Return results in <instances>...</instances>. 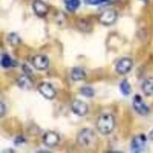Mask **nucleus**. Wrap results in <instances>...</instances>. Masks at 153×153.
<instances>
[{
    "label": "nucleus",
    "instance_id": "nucleus-1",
    "mask_svg": "<svg viewBox=\"0 0 153 153\" xmlns=\"http://www.w3.org/2000/svg\"><path fill=\"white\" fill-rule=\"evenodd\" d=\"M97 128L99 133L109 135L114 131L115 128V118L111 114H103L98 116L97 121Z\"/></svg>",
    "mask_w": 153,
    "mask_h": 153
},
{
    "label": "nucleus",
    "instance_id": "nucleus-2",
    "mask_svg": "<svg viewBox=\"0 0 153 153\" xmlns=\"http://www.w3.org/2000/svg\"><path fill=\"white\" fill-rule=\"evenodd\" d=\"M96 139V135L93 129L91 128H83L79 132L76 136V142L79 146L82 148H88L90 146Z\"/></svg>",
    "mask_w": 153,
    "mask_h": 153
},
{
    "label": "nucleus",
    "instance_id": "nucleus-3",
    "mask_svg": "<svg viewBox=\"0 0 153 153\" xmlns=\"http://www.w3.org/2000/svg\"><path fill=\"white\" fill-rule=\"evenodd\" d=\"M116 19H117V13H116V10L113 9H107L103 10L102 13L99 14V17H98L99 23L104 26L114 25Z\"/></svg>",
    "mask_w": 153,
    "mask_h": 153
},
{
    "label": "nucleus",
    "instance_id": "nucleus-4",
    "mask_svg": "<svg viewBox=\"0 0 153 153\" xmlns=\"http://www.w3.org/2000/svg\"><path fill=\"white\" fill-rule=\"evenodd\" d=\"M31 63L33 67L38 71H45L49 66V59L48 58V56L43 54L35 55L32 58Z\"/></svg>",
    "mask_w": 153,
    "mask_h": 153
},
{
    "label": "nucleus",
    "instance_id": "nucleus-5",
    "mask_svg": "<svg viewBox=\"0 0 153 153\" xmlns=\"http://www.w3.org/2000/svg\"><path fill=\"white\" fill-rule=\"evenodd\" d=\"M133 66V62L129 58H122L117 62L115 65V71L120 75L128 74Z\"/></svg>",
    "mask_w": 153,
    "mask_h": 153
},
{
    "label": "nucleus",
    "instance_id": "nucleus-6",
    "mask_svg": "<svg viewBox=\"0 0 153 153\" xmlns=\"http://www.w3.org/2000/svg\"><path fill=\"white\" fill-rule=\"evenodd\" d=\"M38 91L46 99H53L57 95L55 88L48 82H41L38 85Z\"/></svg>",
    "mask_w": 153,
    "mask_h": 153
},
{
    "label": "nucleus",
    "instance_id": "nucleus-7",
    "mask_svg": "<svg viewBox=\"0 0 153 153\" xmlns=\"http://www.w3.org/2000/svg\"><path fill=\"white\" fill-rule=\"evenodd\" d=\"M133 109L136 113L142 116H146L149 114V108L143 101V98L140 95H135L133 98Z\"/></svg>",
    "mask_w": 153,
    "mask_h": 153
},
{
    "label": "nucleus",
    "instance_id": "nucleus-8",
    "mask_svg": "<svg viewBox=\"0 0 153 153\" xmlns=\"http://www.w3.org/2000/svg\"><path fill=\"white\" fill-rule=\"evenodd\" d=\"M146 141H148V138L145 134H138L136 136H134L131 140V149L132 152H141L146 146Z\"/></svg>",
    "mask_w": 153,
    "mask_h": 153
},
{
    "label": "nucleus",
    "instance_id": "nucleus-9",
    "mask_svg": "<svg viewBox=\"0 0 153 153\" xmlns=\"http://www.w3.org/2000/svg\"><path fill=\"white\" fill-rule=\"evenodd\" d=\"M60 142V135L55 131H46L43 136V143L48 148H54Z\"/></svg>",
    "mask_w": 153,
    "mask_h": 153
},
{
    "label": "nucleus",
    "instance_id": "nucleus-10",
    "mask_svg": "<svg viewBox=\"0 0 153 153\" xmlns=\"http://www.w3.org/2000/svg\"><path fill=\"white\" fill-rule=\"evenodd\" d=\"M71 110L78 116H84L88 113V106L79 99H74L71 103Z\"/></svg>",
    "mask_w": 153,
    "mask_h": 153
},
{
    "label": "nucleus",
    "instance_id": "nucleus-11",
    "mask_svg": "<svg viewBox=\"0 0 153 153\" xmlns=\"http://www.w3.org/2000/svg\"><path fill=\"white\" fill-rule=\"evenodd\" d=\"M32 9L34 10L35 14L38 17H45L46 14L48 13L49 8L45 2L42 0H35L32 3Z\"/></svg>",
    "mask_w": 153,
    "mask_h": 153
},
{
    "label": "nucleus",
    "instance_id": "nucleus-12",
    "mask_svg": "<svg viewBox=\"0 0 153 153\" xmlns=\"http://www.w3.org/2000/svg\"><path fill=\"white\" fill-rule=\"evenodd\" d=\"M142 91L145 94V96L150 97L153 95V78H148L144 80L142 83Z\"/></svg>",
    "mask_w": 153,
    "mask_h": 153
},
{
    "label": "nucleus",
    "instance_id": "nucleus-13",
    "mask_svg": "<svg viewBox=\"0 0 153 153\" xmlns=\"http://www.w3.org/2000/svg\"><path fill=\"white\" fill-rule=\"evenodd\" d=\"M86 78V72L81 67H74L71 71V79L74 81H79Z\"/></svg>",
    "mask_w": 153,
    "mask_h": 153
},
{
    "label": "nucleus",
    "instance_id": "nucleus-14",
    "mask_svg": "<svg viewBox=\"0 0 153 153\" xmlns=\"http://www.w3.org/2000/svg\"><path fill=\"white\" fill-rule=\"evenodd\" d=\"M17 85L22 89H29L32 85V79L24 74L17 79Z\"/></svg>",
    "mask_w": 153,
    "mask_h": 153
},
{
    "label": "nucleus",
    "instance_id": "nucleus-15",
    "mask_svg": "<svg viewBox=\"0 0 153 153\" xmlns=\"http://www.w3.org/2000/svg\"><path fill=\"white\" fill-rule=\"evenodd\" d=\"M1 65L4 68H10L16 66V62L9 54H2L1 56Z\"/></svg>",
    "mask_w": 153,
    "mask_h": 153
},
{
    "label": "nucleus",
    "instance_id": "nucleus-16",
    "mask_svg": "<svg viewBox=\"0 0 153 153\" xmlns=\"http://www.w3.org/2000/svg\"><path fill=\"white\" fill-rule=\"evenodd\" d=\"M65 8L70 13H73L80 6V0H63Z\"/></svg>",
    "mask_w": 153,
    "mask_h": 153
},
{
    "label": "nucleus",
    "instance_id": "nucleus-17",
    "mask_svg": "<svg viewBox=\"0 0 153 153\" xmlns=\"http://www.w3.org/2000/svg\"><path fill=\"white\" fill-rule=\"evenodd\" d=\"M119 88H120L121 93L123 94V96L128 97V96L131 95V84H129V82L128 81V79H123L120 82Z\"/></svg>",
    "mask_w": 153,
    "mask_h": 153
},
{
    "label": "nucleus",
    "instance_id": "nucleus-18",
    "mask_svg": "<svg viewBox=\"0 0 153 153\" xmlns=\"http://www.w3.org/2000/svg\"><path fill=\"white\" fill-rule=\"evenodd\" d=\"M76 27H78L79 29H80L81 31H85V32L91 31V29H92V25L90 24V22L85 19H79L76 22Z\"/></svg>",
    "mask_w": 153,
    "mask_h": 153
},
{
    "label": "nucleus",
    "instance_id": "nucleus-19",
    "mask_svg": "<svg viewBox=\"0 0 153 153\" xmlns=\"http://www.w3.org/2000/svg\"><path fill=\"white\" fill-rule=\"evenodd\" d=\"M7 41H8V43L10 45H13V46H16V45H18L20 43H21V39L20 37L17 35L16 33H10L8 35V37H7Z\"/></svg>",
    "mask_w": 153,
    "mask_h": 153
},
{
    "label": "nucleus",
    "instance_id": "nucleus-20",
    "mask_svg": "<svg viewBox=\"0 0 153 153\" xmlns=\"http://www.w3.org/2000/svg\"><path fill=\"white\" fill-rule=\"evenodd\" d=\"M79 93L83 97H93L94 96H95V90H94L92 87H89V86L81 87L80 90H79Z\"/></svg>",
    "mask_w": 153,
    "mask_h": 153
},
{
    "label": "nucleus",
    "instance_id": "nucleus-21",
    "mask_svg": "<svg viewBox=\"0 0 153 153\" xmlns=\"http://www.w3.org/2000/svg\"><path fill=\"white\" fill-rule=\"evenodd\" d=\"M22 69H23V72H24L25 75H27V76H29L30 79H33V73L31 71V69L29 68V66H27V64H23Z\"/></svg>",
    "mask_w": 153,
    "mask_h": 153
},
{
    "label": "nucleus",
    "instance_id": "nucleus-22",
    "mask_svg": "<svg viewBox=\"0 0 153 153\" xmlns=\"http://www.w3.org/2000/svg\"><path fill=\"white\" fill-rule=\"evenodd\" d=\"M25 143H26V139L24 138L23 135H19V136H17L14 140V145L17 146H19L25 144Z\"/></svg>",
    "mask_w": 153,
    "mask_h": 153
},
{
    "label": "nucleus",
    "instance_id": "nucleus-23",
    "mask_svg": "<svg viewBox=\"0 0 153 153\" xmlns=\"http://www.w3.org/2000/svg\"><path fill=\"white\" fill-rule=\"evenodd\" d=\"M104 2H107V0H85V3L88 5H99Z\"/></svg>",
    "mask_w": 153,
    "mask_h": 153
},
{
    "label": "nucleus",
    "instance_id": "nucleus-24",
    "mask_svg": "<svg viewBox=\"0 0 153 153\" xmlns=\"http://www.w3.org/2000/svg\"><path fill=\"white\" fill-rule=\"evenodd\" d=\"M1 114H0V116L3 117L6 114V105L4 104V102H1Z\"/></svg>",
    "mask_w": 153,
    "mask_h": 153
},
{
    "label": "nucleus",
    "instance_id": "nucleus-25",
    "mask_svg": "<svg viewBox=\"0 0 153 153\" xmlns=\"http://www.w3.org/2000/svg\"><path fill=\"white\" fill-rule=\"evenodd\" d=\"M149 138L150 141H153V129H151V131H150V132L149 134Z\"/></svg>",
    "mask_w": 153,
    "mask_h": 153
},
{
    "label": "nucleus",
    "instance_id": "nucleus-26",
    "mask_svg": "<svg viewBox=\"0 0 153 153\" xmlns=\"http://www.w3.org/2000/svg\"><path fill=\"white\" fill-rule=\"evenodd\" d=\"M140 1H142V2H144V3H148L149 0H140Z\"/></svg>",
    "mask_w": 153,
    "mask_h": 153
},
{
    "label": "nucleus",
    "instance_id": "nucleus-27",
    "mask_svg": "<svg viewBox=\"0 0 153 153\" xmlns=\"http://www.w3.org/2000/svg\"><path fill=\"white\" fill-rule=\"evenodd\" d=\"M107 1H108V2H110V1H111V2H113V1H116V0H107Z\"/></svg>",
    "mask_w": 153,
    "mask_h": 153
}]
</instances>
